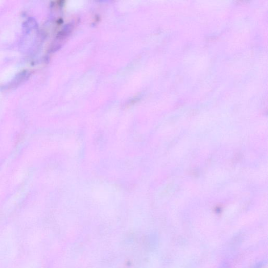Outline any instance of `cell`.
I'll return each instance as SVG.
<instances>
[{"label":"cell","mask_w":268,"mask_h":268,"mask_svg":"<svg viewBox=\"0 0 268 268\" xmlns=\"http://www.w3.org/2000/svg\"><path fill=\"white\" fill-rule=\"evenodd\" d=\"M38 25L34 18L28 19L23 24V37L20 42L21 49L29 52L36 44Z\"/></svg>","instance_id":"obj_1"},{"label":"cell","mask_w":268,"mask_h":268,"mask_svg":"<svg viewBox=\"0 0 268 268\" xmlns=\"http://www.w3.org/2000/svg\"><path fill=\"white\" fill-rule=\"evenodd\" d=\"M30 76L29 72L26 71L23 72L18 75L15 79L9 84V85L7 86V89H13L18 87L20 84L24 82Z\"/></svg>","instance_id":"obj_2"},{"label":"cell","mask_w":268,"mask_h":268,"mask_svg":"<svg viewBox=\"0 0 268 268\" xmlns=\"http://www.w3.org/2000/svg\"></svg>","instance_id":"obj_3"}]
</instances>
